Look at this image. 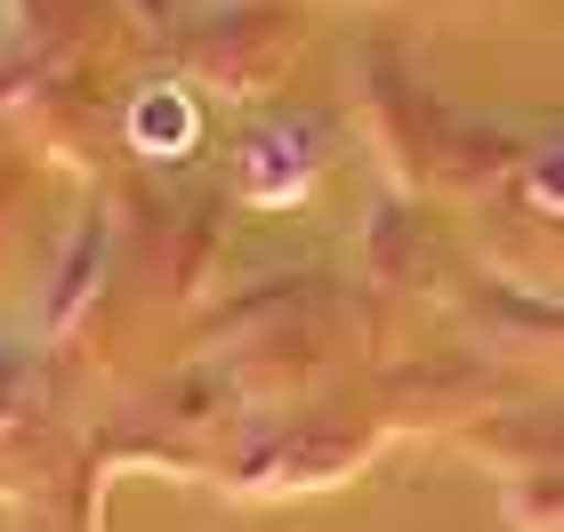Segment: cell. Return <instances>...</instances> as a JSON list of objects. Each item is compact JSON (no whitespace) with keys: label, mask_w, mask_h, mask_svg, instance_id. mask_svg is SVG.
<instances>
[{"label":"cell","mask_w":564,"mask_h":532,"mask_svg":"<svg viewBox=\"0 0 564 532\" xmlns=\"http://www.w3.org/2000/svg\"><path fill=\"white\" fill-rule=\"evenodd\" d=\"M138 138H145V145H153V138H186V106H177V113L145 106V113H138Z\"/></svg>","instance_id":"1"}]
</instances>
